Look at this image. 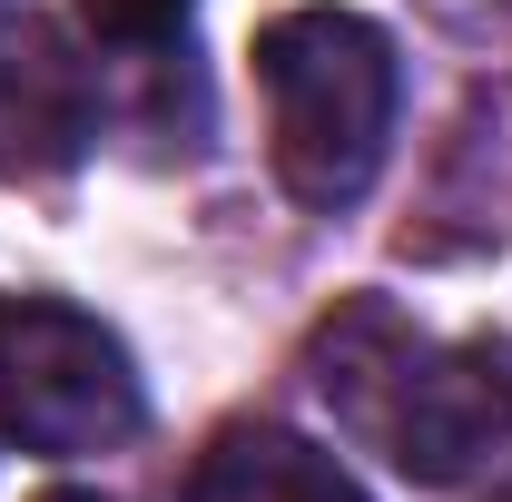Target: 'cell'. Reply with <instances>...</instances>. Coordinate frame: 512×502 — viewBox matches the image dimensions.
<instances>
[{
    "label": "cell",
    "instance_id": "cell-1",
    "mask_svg": "<svg viewBox=\"0 0 512 502\" xmlns=\"http://www.w3.org/2000/svg\"><path fill=\"white\" fill-rule=\"evenodd\" d=\"M316 394L404 483L512 502V335H434L384 296H355L316 335Z\"/></svg>",
    "mask_w": 512,
    "mask_h": 502
},
{
    "label": "cell",
    "instance_id": "cell-2",
    "mask_svg": "<svg viewBox=\"0 0 512 502\" xmlns=\"http://www.w3.org/2000/svg\"><path fill=\"white\" fill-rule=\"evenodd\" d=\"M256 89H266V158L276 188L296 207H355L384 178L394 148V109H404V60L365 10H276L256 30Z\"/></svg>",
    "mask_w": 512,
    "mask_h": 502
},
{
    "label": "cell",
    "instance_id": "cell-3",
    "mask_svg": "<svg viewBox=\"0 0 512 502\" xmlns=\"http://www.w3.org/2000/svg\"><path fill=\"white\" fill-rule=\"evenodd\" d=\"M148 424L128 345L69 296H0V434L20 453H119Z\"/></svg>",
    "mask_w": 512,
    "mask_h": 502
},
{
    "label": "cell",
    "instance_id": "cell-4",
    "mask_svg": "<svg viewBox=\"0 0 512 502\" xmlns=\"http://www.w3.org/2000/svg\"><path fill=\"white\" fill-rule=\"evenodd\" d=\"M99 138V89L50 20H0V178H60Z\"/></svg>",
    "mask_w": 512,
    "mask_h": 502
},
{
    "label": "cell",
    "instance_id": "cell-5",
    "mask_svg": "<svg viewBox=\"0 0 512 502\" xmlns=\"http://www.w3.org/2000/svg\"><path fill=\"white\" fill-rule=\"evenodd\" d=\"M188 502H365V483L286 424H227L197 453Z\"/></svg>",
    "mask_w": 512,
    "mask_h": 502
},
{
    "label": "cell",
    "instance_id": "cell-6",
    "mask_svg": "<svg viewBox=\"0 0 512 502\" xmlns=\"http://www.w3.org/2000/svg\"><path fill=\"white\" fill-rule=\"evenodd\" d=\"M79 10H89V30L119 40V50H148V40H168V30L188 20V0H79Z\"/></svg>",
    "mask_w": 512,
    "mask_h": 502
},
{
    "label": "cell",
    "instance_id": "cell-7",
    "mask_svg": "<svg viewBox=\"0 0 512 502\" xmlns=\"http://www.w3.org/2000/svg\"><path fill=\"white\" fill-rule=\"evenodd\" d=\"M50 502H109V493H50Z\"/></svg>",
    "mask_w": 512,
    "mask_h": 502
}]
</instances>
